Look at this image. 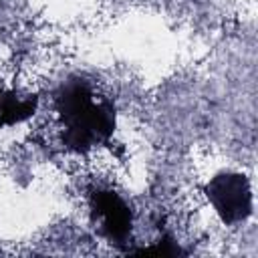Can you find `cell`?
<instances>
[{
	"label": "cell",
	"mask_w": 258,
	"mask_h": 258,
	"mask_svg": "<svg viewBox=\"0 0 258 258\" xmlns=\"http://www.w3.org/2000/svg\"><path fill=\"white\" fill-rule=\"evenodd\" d=\"M60 141L69 151L89 153L107 145L117 127V111L109 97L99 95L91 81L69 77L54 93Z\"/></svg>",
	"instance_id": "6da1fadb"
},
{
	"label": "cell",
	"mask_w": 258,
	"mask_h": 258,
	"mask_svg": "<svg viewBox=\"0 0 258 258\" xmlns=\"http://www.w3.org/2000/svg\"><path fill=\"white\" fill-rule=\"evenodd\" d=\"M89 214L97 232L115 246H127L133 234V210L127 200L109 187H99L89 196Z\"/></svg>",
	"instance_id": "3957f363"
},
{
	"label": "cell",
	"mask_w": 258,
	"mask_h": 258,
	"mask_svg": "<svg viewBox=\"0 0 258 258\" xmlns=\"http://www.w3.org/2000/svg\"><path fill=\"white\" fill-rule=\"evenodd\" d=\"M38 107V97L14 89L0 93V129L28 121Z\"/></svg>",
	"instance_id": "277c9868"
},
{
	"label": "cell",
	"mask_w": 258,
	"mask_h": 258,
	"mask_svg": "<svg viewBox=\"0 0 258 258\" xmlns=\"http://www.w3.org/2000/svg\"><path fill=\"white\" fill-rule=\"evenodd\" d=\"M204 194L218 218L228 226L242 224L252 214V187L244 173L220 171L208 179Z\"/></svg>",
	"instance_id": "7a4b0ae2"
},
{
	"label": "cell",
	"mask_w": 258,
	"mask_h": 258,
	"mask_svg": "<svg viewBox=\"0 0 258 258\" xmlns=\"http://www.w3.org/2000/svg\"><path fill=\"white\" fill-rule=\"evenodd\" d=\"M131 252H135V254H147V256H177V254H183L181 246L167 232L161 234V238L157 242H153L151 246H147V248H135Z\"/></svg>",
	"instance_id": "5b68a950"
}]
</instances>
